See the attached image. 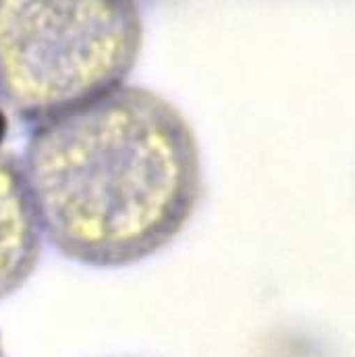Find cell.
I'll use <instances>...</instances> for the list:
<instances>
[{"mask_svg": "<svg viewBox=\"0 0 355 357\" xmlns=\"http://www.w3.org/2000/svg\"><path fill=\"white\" fill-rule=\"evenodd\" d=\"M21 169L42 237L93 268L167 248L204 191L187 119L160 93L127 84L38 123Z\"/></svg>", "mask_w": 355, "mask_h": 357, "instance_id": "cell-1", "label": "cell"}, {"mask_svg": "<svg viewBox=\"0 0 355 357\" xmlns=\"http://www.w3.org/2000/svg\"><path fill=\"white\" fill-rule=\"evenodd\" d=\"M142 42L133 2H0V96L42 123L123 86Z\"/></svg>", "mask_w": 355, "mask_h": 357, "instance_id": "cell-2", "label": "cell"}, {"mask_svg": "<svg viewBox=\"0 0 355 357\" xmlns=\"http://www.w3.org/2000/svg\"><path fill=\"white\" fill-rule=\"evenodd\" d=\"M42 256V229L21 162L0 150V301L21 289Z\"/></svg>", "mask_w": 355, "mask_h": 357, "instance_id": "cell-3", "label": "cell"}, {"mask_svg": "<svg viewBox=\"0 0 355 357\" xmlns=\"http://www.w3.org/2000/svg\"><path fill=\"white\" fill-rule=\"evenodd\" d=\"M2 133H4V116L0 112V137H2Z\"/></svg>", "mask_w": 355, "mask_h": 357, "instance_id": "cell-4", "label": "cell"}, {"mask_svg": "<svg viewBox=\"0 0 355 357\" xmlns=\"http://www.w3.org/2000/svg\"><path fill=\"white\" fill-rule=\"evenodd\" d=\"M0 357H4V349H2V343H0Z\"/></svg>", "mask_w": 355, "mask_h": 357, "instance_id": "cell-5", "label": "cell"}]
</instances>
